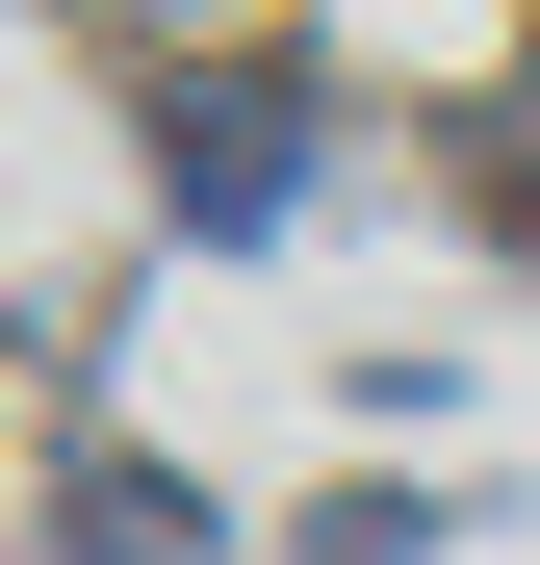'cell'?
<instances>
[{
    "instance_id": "cell-1",
    "label": "cell",
    "mask_w": 540,
    "mask_h": 565,
    "mask_svg": "<svg viewBox=\"0 0 540 565\" xmlns=\"http://www.w3.org/2000/svg\"><path fill=\"white\" fill-rule=\"evenodd\" d=\"M284 180H309V129H284V104H180V206H207V232H257Z\"/></svg>"
},
{
    "instance_id": "cell-2",
    "label": "cell",
    "mask_w": 540,
    "mask_h": 565,
    "mask_svg": "<svg viewBox=\"0 0 540 565\" xmlns=\"http://www.w3.org/2000/svg\"><path fill=\"white\" fill-rule=\"evenodd\" d=\"M77 565H207V514H180L155 462H104V489H77Z\"/></svg>"
}]
</instances>
